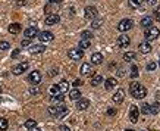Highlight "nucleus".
Wrapping results in <instances>:
<instances>
[{
  "label": "nucleus",
  "mask_w": 160,
  "mask_h": 131,
  "mask_svg": "<svg viewBox=\"0 0 160 131\" xmlns=\"http://www.w3.org/2000/svg\"><path fill=\"white\" fill-rule=\"evenodd\" d=\"M129 93L132 97L135 99H144L147 96V88L141 84V83H137V81H132L129 84Z\"/></svg>",
  "instance_id": "1"
},
{
  "label": "nucleus",
  "mask_w": 160,
  "mask_h": 131,
  "mask_svg": "<svg viewBox=\"0 0 160 131\" xmlns=\"http://www.w3.org/2000/svg\"><path fill=\"white\" fill-rule=\"evenodd\" d=\"M49 113L55 118H63L66 113H68V109L63 106V105H59V106H50L49 108Z\"/></svg>",
  "instance_id": "2"
},
{
  "label": "nucleus",
  "mask_w": 160,
  "mask_h": 131,
  "mask_svg": "<svg viewBox=\"0 0 160 131\" xmlns=\"http://www.w3.org/2000/svg\"><path fill=\"white\" fill-rule=\"evenodd\" d=\"M145 41H154L157 37H159V34H160V31H159V28L157 27H148V30H145Z\"/></svg>",
  "instance_id": "3"
},
{
  "label": "nucleus",
  "mask_w": 160,
  "mask_h": 131,
  "mask_svg": "<svg viewBox=\"0 0 160 131\" xmlns=\"http://www.w3.org/2000/svg\"><path fill=\"white\" fill-rule=\"evenodd\" d=\"M132 27H134V22H132V19H128V18L122 19V21L118 24V30H119L120 33H126V31L132 30Z\"/></svg>",
  "instance_id": "4"
},
{
  "label": "nucleus",
  "mask_w": 160,
  "mask_h": 131,
  "mask_svg": "<svg viewBox=\"0 0 160 131\" xmlns=\"http://www.w3.org/2000/svg\"><path fill=\"white\" fill-rule=\"evenodd\" d=\"M138 116H139V109L135 105H131V108H129V121L132 124H135L138 121Z\"/></svg>",
  "instance_id": "5"
},
{
  "label": "nucleus",
  "mask_w": 160,
  "mask_h": 131,
  "mask_svg": "<svg viewBox=\"0 0 160 131\" xmlns=\"http://www.w3.org/2000/svg\"><path fill=\"white\" fill-rule=\"evenodd\" d=\"M68 56H69L72 61H79V59H82L84 52H82L81 49H71V50L68 52Z\"/></svg>",
  "instance_id": "6"
},
{
  "label": "nucleus",
  "mask_w": 160,
  "mask_h": 131,
  "mask_svg": "<svg viewBox=\"0 0 160 131\" xmlns=\"http://www.w3.org/2000/svg\"><path fill=\"white\" fill-rule=\"evenodd\" d=\"M97 9L94 8V6H87L85 8V11H84V15H85V18L87 19H94V18H97Z\"/></svg>",
  "instance_id": "7"
},
{
  "label": "nucleus",
  "mask_w": 160,
  "mask_h": 131,
  "mask_svg": "<svg viewBox=\"0 0 160 131\" xmlns=\"http://www.w3.org/2000/svg\"><path fill=\"white\" fill-rule=\"evenodd\" d=\"M38 38H40L41 43H49V41H53L55 36H53L50 31H41V33L38 34Z\"/></svg>",
  "instance_id": "8"
},
{
  "label": "nucleus",
  "mask_w": 160,
  "mask_h": 131,
  "mask_svg": "<svg viewBox=\"0 0 160 131\" xmlns=\"http://www.w3.org/2000/svg\"><path fill=\"white\" fill-rule=\"evenodd\" d=\"M28 66H30V65H28V62H21L19 65H16V66L13 68V71H12V72H13L15 75H21V74H24V72L28 69Z\"/></svg>",
  "instance_id": "9"
},
{
  "label": "nucleus",
  "mask_w": 160,
  "mask_h": 131,
  "mask_svg": "<svg viewBox=\"0 0 160 131\" xmlns=\"http://www.w3.org/2000/svg\"><path fill=\"white\" fill-rule=\"evenodd\" d=\"M28 81L31 83V84H40L41 83V74L38 72V71H33L31 74H30V77H28Z\"/></svg>",
  "instance_id": "10"
},
{
  "label": "nucleus",
  "mask_w": 160,
  "mask_h": 131,
  "mask_svg": "<svg viewBox=\"0 0 160 131\" xmlns=\"http://www.w3.org/2000/svg\"><path fill=\"white\" fill-rule=\"evenodd\" d=\"M46 50L44 44H34V46H28V52L31 55H37V53H43Z\"/></svg>",
  "instance_id": "11"
},
{
  "label": "nucleus",
  "mask_w": 160,
  "mask_h": 131,
  "mask_svg": "<svg viewBox=\"0 0 160 131\" xmlns=\"http://www.w3.org/2000/svg\"><path fill=\"white\" fill-rule=\"evenodd\" d=\"M59 21H60V16L57 14H49L47 18H46V24L47 25H56Z\"/></svg>",
  "instance_id": "12"
},
{
  "label": "nucleus",
  "mask_w": 160,
  "mask_h": 131,
  "mask_svg": "<svg viewBox=\"0 0 160 131\" xmlns=\"http://www.w3.org/2000/svg\"><path fill=\"white\" fill-rule=\"evenodd\" d=\"M88 106H90V100L88 99H78L76 100V109L78 110H85V109H88Z\"/></svg>",
  "instance_id": "13"
},
{
  "label": "nucleus",
  "mask_w": 160,
  "mask_h": 131,
  "mask_svg": "<svg viewBox=\"0 0 160 131\" xmlns=\"http://www.w3.org/2000/svg\"><path fill=\"white\" fill-rule=\"evenodd\" d=\"M123 100H125V91L119 88V90H118V91L113 94V102L119 105V103H122Z\"/></svg>",
  "instance_id": "14"
},
{
  "label": "nucleus",
  "mask_w": 160,
  "mask_h": 131,
  "mask_svg": "<svg viewBox=\"0 0 160 131\" xmlns=\"http://www.w3.org/2000/svg\"><path fill=\"white\" fill-rule=\"evenodd\" d=\"M129 43H131V40H129V37L125 36V34H122V36L118 38V44H119V47H128Z\"/></svg>",
  "instance_id": "15"
},
{
  "label": "nucleus",
  "mask_w": 160,
  "mask_h": 131,
  "mask_svg": "<svg viewBox=\"0 0 160 131\" xmlns=\"http://www.w3.org/2000/svg\"><path fill=\"white\" fill-rule=\"evenodd\" d=\"M24 34H25V38H33V37L38 36V31H37V28L30 27V28H27V30L24 31Z\"/></svg>",
  "instance_id": "16"
},
{
  "label": "nucleus",
  "mask_w": 160,
  "mask_h": 131,
  "mask_svg": "<svg viewBox=\"0 0 160 131\" xmlns=\"http://www.w3.org/2000/svg\"><path fill=\"white\" fill-rule=\"evenodd\" d=\"M116 85H118V80L113 78V77H110V78H107V80L104 81V87H106L107 90H110V88H113V87H116Z\"/></svg>",
  "instance_id": "17"
},
{
  "label": "nucleus",
  "mask_w": 160,
  "mask_h": 131,
  "mask_svg": "<svg viewBox=\"0 0 160 131\" xmlns=\"http://www.w3.org/2000/svg\"><path fill=\"white\" fill-rule=\"evenodd\" d=\"M139 52H141V53H150V52H151V44H150L148 41L139 43Z\"/></svg>",
  "instance_id": "18"
},
{
  "label": "nucleus",
  "mask_w": 160,
  "mask_h": 131,
  "mask_svg": "<svg viewBox=\"0 0 160 131\" xmlns=\"http://www.w3.org/2000/svg\"><path fill=\"white\" fill-rule=\"evenodd\" d=\"M103 62V55L101 53H93L91 56V63L93 65H100Z\"/></svg>",
  "instance_id": "19"
},
{
  "label": "nucleus",
  "mask_w": 160,
  "mask_h": 131,
  "mask_svg": "<svg viewBox=\"0 0 160 131\" xmlns=\"http://www.w3.org/2000/svg\"><path fill=\"white\" fill-rule=\"evenodd\" d=\"M81 75H91L93 74V68H91V65H88V63H84L82 66H81Z\"/></svg>",
  "instance_id": "20"
},
{
  "label": "nucleus",
  "mask_w": 160,
  "mask_h": 131,
  "mask_svg": "<svg viewBox=\"0 0 160 131\" xmlns=\"http://www.w3.org/2000/svg\"><path fill=\"white\" fill-rule=\"evenodd\" d=\"M8 30H9V33H11V34H19V33H21V30H22V27H21L19 24H11Z\"/></svg>",
  "instance_id": "21"
},
{
  "label": "nucleus",
  "mask_w": 160,
  "mask_h": 131,
  "mask_svg": "<svg viewBox=\"0 0 160 131\" xmlns=\"http://www.w3.org/2000/svg\"><path fill=\"white\" fill-rule=\"evenodd\" d=\"M103 83V77L101 75H94L93 78H91V81H90V84L93 85V87H97V85H100Z\"/></svg>",
  "instance_id": "22"
},
{
  "label": "nucleus",
  "mask_w": 160,
  "mask_h": 131,
  "mask_svg": "<svg viewBox=\"0 0 160 131\" xmlns=\"http://www.w3.org/2000/svg\"><path fill=\"white\" fill-rule=\"evenodd\" d=\"M57 85H59V90H60V93H66V91L69 90V83H68L66 80H62V81H60Z\"/></svg>",
  "instance_id": "23"
},
{
  "label": "nucleus",
  "mask_w": 160,
  "mask_h": 131,
  "mask_svg": "<svg viewBox=\"0 0 160 131\" xmlns=\"http://www.w3.org/2000/svg\"><path fill=\"white\" fill-rule=\"evenodd\" d=\"M69 97H71V100H78L81 97V91L78 88H74V90L69 91Z\"/></svg>",
  "instance_id": "24"
},
{
  "label": "nucleus",
  "mask_w": 160,
  "mask_h": 131,
  "mask_svg": "<svg viewBox=\"0 0 160 131\" xmlns=\"http://www.w3.org/2000/svg\"><path fill=\"white\" fill-rule=\"evenodd\" d=\"M151 25H153V19H151L150 16H145V18L141 19V27L148 28V27H151Z\"/></svg>",
  "instance_id": "25"
},
{
  "label": "nucleus",
  "mask_w": 160,
  "mask_h": 131,
  "mask_svg": "<svg viewBox=\"0 0 160 131\" xmlns=\"http://www.w3.org/2000/svg\"><path fill=\"white\" fill-rule=\"evenodd\" d=\"M9 127V122L6 118H0V131H6Z\"/></svg>",
  "instance_id": "26"
},
{
  "label": "nucleus",
  "mask_w": 160,
  "mask_h": 131,
  "mask_svg": "<svg viewBox=\"0 0 160 131\" xmlns=\"http://www.w3.org/2000/svg\"><path fill=\"white\" fill-rule=\"evenodd\" d=\"M144 2H145V0H129V6L135 9V8H139Z\"/></svg>",
  "instance_id": "27"
},
{
  "label": "nucleus",
  "mask_w": 160,
  "mask_h": 131,
  "mask_svg": "<svg viewBox=\"0 0 160 131\" xmlns=\"http://www.w3.org/2000/svg\"><path fill=\"white\" fill-rule=\"evenodd\" d=\"M90 46H91L90 40H85V38H82V40L79 41V49H81V50H85V49H88Z\"/></svg>",
  "instance_id": "28"
},
{
  "label": "nucleus",
  "mask_w": 160,
  "mask_h": 131,
  "mask_svg": "<svg viewBox=\"0 0 160 131\" xmlns=\"http://www.w3.org/2000/svg\"><path fill=\"white\" fill-rule=\"evenodd\" d=\"M135 59V53L134 52H126L125 55H123V61L125 62H131V61H134Z\"/></svg>",
  "instance_id": "29"
},
{
  "label": "nucleus",
  "mask_w": 160,
  "mask_h": 131,
  "mask_svg": "<svg viewBox=\"0 0 160 131\" xmlns=\"http://www.w3.org/2000/svg\"><path fill=\"white\" fill-rule=\"evenodd\" d=\"M159 110H160V105H159V102H154L151 106H150V113H159Z\"/></svg>",
  "instance_id": "30"
},
{
  "label": "nucleus",
  "mask_w": 160,
  "mask_h": 131,
  "mask_svg": "<svg viewBox=\"0 0 160 131\" xmlns=\"http://www.w3.org/2000/svg\"><path fill=\"white\" fill-rule=\"evenodd\" d=\"M50 94H52V96L60 94V90H59V85H57V84H53V85L50 87Z\"/></svg>",
  "instance_id": "31"
},
{
  "label": "nucleus",
  "mask_w": 160,
  "mask_h": 131,
  "mask_svg": "<svg viewBox=\"0 0 160 131\" xmlns=\"http://www.w3.org/2000/svg\"><path fill=\"white\" fill-rule=\"evenodd\" d=\"M101 24H103V19L94 18L93 19V24H91V28H98V27H101Z\"/></svg>",
  "instance_id": "32"
},
{
  "label": "nucleus",
  "mask_w": 160,
  "mask_h": 131,
  "mask_svg": "<svg viewBox=\"0 0 160 131\" xmlns=\"http://www.w3.org/2000/svg\"><path fill=\"white\" fill-rule=\"evenodd\" d=\"M34 127H37V122H35L34 119H28V121H25V128L33 130Z\"/></svg>",
  "instance_id": "33"
},
{
  "label": "nucleus",
  "mask_w": 160,
  "mask_h": 131,
  "mask_svg": "<svg viewBox=\"0 0 160 131\" xmlns=\"http://www.w3.org/2000/svg\"><path fill=\"white\" fill-rule=\"evenodd\" d=\"M131 77L132 78H137L138 77V66L137 65H132L131 66Z\"/></svg>",
  "instance_id": "34"
},
{
  "label": "nucleus",
  "mask_w": 160,
  "mask_h": 131,
  "mask_svg": "<svg viewBox=\"0 0 160 131\" xmlns=\"http://www.w3.org/2000/svg\"><path fill=\"white\" fill-rule=\"evenodd\" d=\"M141 113H144V115L150 113V105H147V103H142V106H141Z\"/></svg>",
  "instance_id": "35"
},
{
  "label": "nucleus",
  "mask_w": 160,
  "mask_h": 131,
  "mask_svg": "<svg viewBox=\"0 0 160 131\" xmlns=\"http://www.w3.org/2000/svg\"><path fill=\"white\" fill-rule=\"evenodd\" d=\"M81 36H82V38H85V40H91V38H93V33H91V31H84Z\"/></svg>",
  "instance_id": "36"
},
{
  "label": "nucleus",
  "mask_w": 160,
  "mask_h": 131,
  "mask_svg": "<svg viewBox=\"0 0 160 131\" xmlns=\"http://www.w3.org/2000/svg\"><path fill=\"white\" fill-rule=\"evenodd\" d=\"M11 47V44L8 41H0V50H8Z\"/></svg>",
  "instance_id": "37"
},
{
  "label": "nucleus",
  "mask_w": 160,
  "mask_h": 131,
  "mask_svg": "<svg viewBox=\"0 0 160 131\" xmlns=\"http://www.w3.org/2000/svg\"><path fill=\"white\" fill-rule=\"evenodd\" d=\"M154 18L160 22V6H157V8L154 9Z\"/></svg>",
  "instance_id": "38"
},
{
  "label": "nucleus",
  "mask_w": 160,
  "mask_h": 131,
  "mask_svg": "<svg viewBox=\"0 0 160 131\" xmlns=\"http://www.w3.org/2000/svg\"><path fill=\"white\" fill-rule=\"evenodd\" d=\"M147 69H148V71H154V69H156V63H154V62H148Z\"/></svg>",
  "instance_id": "39"
},
{
  "label": "nucleus",
  "mask_w": 160,
  "mask_h": 131,
  "mask_svg": "<svg viewBox=\"0 0 160 131\" xmlns=\"http://www.w3.org/2000/svg\"><path fill=\"white\" fill-rule=\"evenodd\" d=\"M21 44H22V47H28L30 46V38H24Z\"/></svg>",
  "instance_id": "40"
},
{
  "label": "nucleus",
  "mask_w": 160,
  "mask_h": 131,
  "mask_svg": "<svg viewBox=\"0 0 160 131\" xmlns=\"http://www.w3.org/2000/svg\"><path fill=\"white\" fill-rule=\"evenodd\" d=\"M16 6H27V2H25V0H18Z\"/></svg>",
  "instance_id": "41"
},
{
  "label": "nucleus",
  "mask_w": 160,
  "mask_h": 131,
  "mask_svg": "<svg viewBox=\"0 0 160 131\" xmlns=\"http://www.w3.org/2000/svg\"><path fill=\"white\" fill-rule=\"evenodd\" d=\"M107 115H110V116H113V115H116V109H107Z\"/></svg>",
  "instance_id": "42"
},
{
  "label": "nucleus",
  "mask_w": 160,
  "mask_h": 131,
  "mask_svg": "<svg viewBox=\"0 0 160 131\" xmlns=\"http://www.w3.org/2000/svg\"><path fill=\"white\" fill-rule=\"evenodd\" d=\"M19 53H21V52H19V49H15V50H13V53H12V58H18V56H19Z\"/></svg>",
  "instance_id": "43"
},
{
  "label": "nucleus",
  "mask_w": 160,
  "mask_h": 131,
  "mask_svg": "<svg viewBox=\"0 0 160 131\" xmlns=\"http://www.w3.org/2000/svg\"><path fill=\"white\" fill-rule=\"evenodd\" d=\"M49 3H52V5H60L62 0H49Z\"/></svg>",
  "instance_id": "44"
},
{
  "label": "nucleus",
  "mask_w": 160,
  "mask_h": 131,
  "mask_svg": "<svg viewBox=\"0 0 160 131\" xmlns=\"http://www.w3.org/2000/svg\"><path fill=\"white\" fill-rule=\"evenodd\" d=\"M81 84H82L81 80H75V81H74V87H78V85H81Z\"/></svg>",
  "instance_id": "45"
},
{
  "label": "nucleus",
  "mask_w": 160,
  "mask_h": 131,
  "mask_svg": "<svg viewBox=\"0 0 160 131\" xmlns=\"http://www.w3.org/2000/svg\"><path fill=\"white\" fill-rule=\"evenodd\" d=\"M30 93H31V94H37V93H38V88H35V87H34V88H31V90H30Z\"/></svg>",
  "instance_id": "46"
},
{
  "label": "nucleus",
  "mask_w": 160,
  "mask_h": 131,
  "mask_svg": "<svg viewBox=\"0 0 160 131\" xmlns=\"http://www.w3.org/2000/svg\"><path fill=\"white\" fill-rule=\"evenodd\" d=\"M59 130H60V131H71V130H69L68 127H65V125H62V127H60Z\"/></svg>",
  "instance_id": "47"
},
{
  "label": "nucleus",
  "mask_w": 160,
  "mask_h": 131,
  "mask_svg": "<svg viewBox=\"0 0 160 131\" xmlns=\"http://www.w3.org/2000/svg\"><path fill=\"white\" fill-rule=\"evenodd\" d=\"M148 3L150 5H156V0H148Z\"/></svg>",
  "instance_id": "48"
},
{
  "label": "nucleus",
  "mask_w": 160,
  "mask_h": 131,
  "mask_svg": "<svg viewBox=\"0 0 160 131\" xmlns=\"http://www.w3.org/2000/svg\"><path fill=\"white\" fill-rule=\"evenodd\" d=\"M31 131H41V130H38V128H37V127H34V128H33V130H31Z\"/></svg>",
  "instance_id": "49"
},
{
  "label": "nucleus",
  "mask_w": 160,
  "mask_h": 131,
  "mask_svg": "<svg viewBox=\"0 0 160 131\" xmlns=\"http://www.w3.org/2000/svg\"><path fill=\"white\" fill-rule=\"evenodd\" d=\"M2 91H3V88H2V87H0V93H2Z\"/></svg>",
  "instance_id": "50"
},
{
  "label": "nucleus",
  "mask_w": 160,
  "mask_h": 131,
  "mask_svg": "<svg viewBox=\"0 0 160 131\" xmlns=\"http://www.w3.org/2000/svg\"><path fill=\"white\" fill-rule=\"evenodd\" d=\"M125 131H132V130H125Z\"/></svg>",
  "instance_id": "51"
}]
</instances>
